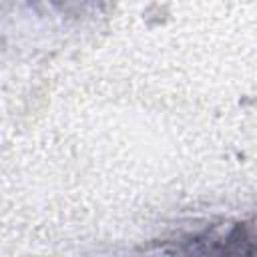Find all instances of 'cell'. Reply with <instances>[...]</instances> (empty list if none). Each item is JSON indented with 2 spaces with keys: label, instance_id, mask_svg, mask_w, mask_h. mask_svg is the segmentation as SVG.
I'll list each match as a JSON object with an SVG mask.
<instances>
[{
  "label": "cell",
  "instance_id": "obj_1",
  "mask_svg": "<svg viewBox=\"0 0 257 257\" xmlns=\"http://www.w3.org/2000/svg\"><path fill=\"white\" fill-rule=\"evenodd\" d=\"M177 257H253L251 235L241 225L233 227L225 237L201 235L185 241Z\"/></svg>",
  "mask_w": 257,
  "mask_h": 257
}]
</instances>
